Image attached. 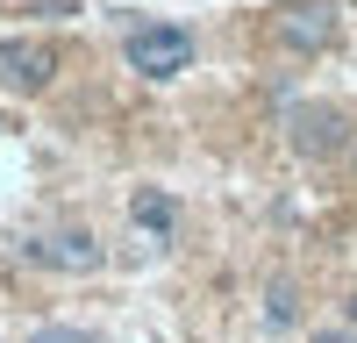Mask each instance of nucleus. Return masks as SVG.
I'll return each instance as SVG.
<instances>
[{"label": "nucleus", "mask_w": 357, "mask_h": 343, "mask_svg": "<svg viewBox=\"0 0 357 343\" xmlns=\"http://www.w3.org/2000/svg\"><path fill=\"white\" fill-rule=\"evenodd\" d=\"M22 257H29V265H43V272H72V279H86V272L107 265V250H100L93 229H43V236L22 243Z\"/></svg>", "instance_id": "2"}, {"label": "nucleus", "mask_w": 357, "mask_h": 343, "mask_svg": "<svg viewBox=\"0 0 357 343\" xmlns=\"http://www.w3.org/2000/svg\"><path fill=\"white\" fill-rule=\"evenodd\" d=\"M272 29H279V43H286V50H321L336 22H329V8H314V0H301V8H286V15L272 22Z\"/></svg>", "instance_id": "6"}, {"label": "nucleus", "mask_w": 357, "mask_h": 343, "mask_svg": "<svg viewBox=\"0 0 357 343\" xmlns=\"http://www.w3.org/2000/svg\"><path fill=\"white\" fill-rule=\"evenodd\" d=\"M29 343H100V336L79 329V322H36V329H29Z\"/></svg>", "instance_id": "8"}, {"label": "nucleus", "mask_w": 357, "mask_h": 343, "mask_svg": "<svg viewBox=\"0 0 357 343\" xmlns=\"http://www.w3.org/2000/svg\"><path fill=\"white\" fill-rule=\"evenodd\" d=\"M122 57L143 72V79H178V72H193V29H178V22H136L129 36H122Z\"/></svg>", "instance_id": "1"}, {"label": "nucleus", "mask_w": 357, "mask_h": 343, "mask_svg": "<svg viewBox=\"0 0 357 343\" xmlns=\"http://www.w3.org/2000/svg\"><path fill=\"white\" fill-rule=\"evenodd\" d=\"M50 79H57V43H43V36H0V86L43 93Z\"/></svg>", "instance_id": "3"}, {"label": "nucleus", "mask_w": 357, "mask_h": 343, "mask_svg": "<svg viewBox=\"0 0 357 343\" xmlns=\"http://www.w3.org/2000/svg\"><path fill=\"white\" fill-rule=\"evenodd\" d=\"M129 222H136L151 243H172V236H178V200H172L165 186H136V193H129Z\"/></svg>", "instance_id": "5"}, {"label": "nucleus", "mask_w": 357, "mask_h": 343, "mask_svg": "<svg viewBox=\"0 0 357 343\" xmlns=\"http://www.w3.org/2000/svg\"><path fill=\"white\" fill-rule=\"evenodd\" d=\"M286 122H293V151H301V158H343L350 151V122H343V107H329V100H307V107H293L286 114Z\"/></svg>", "instance_id": "4"}, {"label": "nucleus", "mask_w": 357, "mask_h": 343, "mask_svg": "<svg viewBox=\"0 0 357 343\" xmlns=\"http://www.w3.org/2000/svg\"><path fill=\"white\" fill-rule=\"evenodd\" d=\"M293 322H301V286L272 279V286H264V329H293Z\"/></svg>", "instance_id": "7"}, {"label": "nucleus", "mask_w": 357, "mask_h": 343, "mask_svg": "<svg viewBox=\"0 0 357 343\" xmlns=\"http://www.w3.org/2000/svg\"><path fill=\"white\" fill-rule=\"evenodd\" d=\"M350 322H357V300H350Z\"/></svg>", "instance_id": "11"}, {"label": "nucleus", "mask_w": 357, "mask_h": 343, "mask_svg": "<svg viewBox=\"0 0 357 343\" xmlns=\"http://www.w3.org/2000/svg\"><path fill=\"white\" fill-rule=\"evenodd\" d=\"M0 129H8V122H0Z\"/></svg>", "instance_id": "12"}, {"label": "nucleus", "mask_w": 357, "mask_h": 343, "mask_svg": "<svg viewBox=\"0 0 357 343\" xmlns=\"http://www.w3.org/2000/svg\"><path fill=\"white\" fill-rule=\"evenodd\" d=\"M307 343H357V329H314Z\"/></svg>", "instance_id": "9"}, {"label": "nucleus", "mask_w": 357, "mask_h": 343, "mask_svg": "<svg viewBox=\"0 0 357 343\" xmlns=\"http://www.w3.org/2000/svg\"><path fill=\"white\" fill-rule=\"evenodd\" d=\"M350 172H357V143H350Z\"/></svg>", "instance_id": "10"}]
</instances>
